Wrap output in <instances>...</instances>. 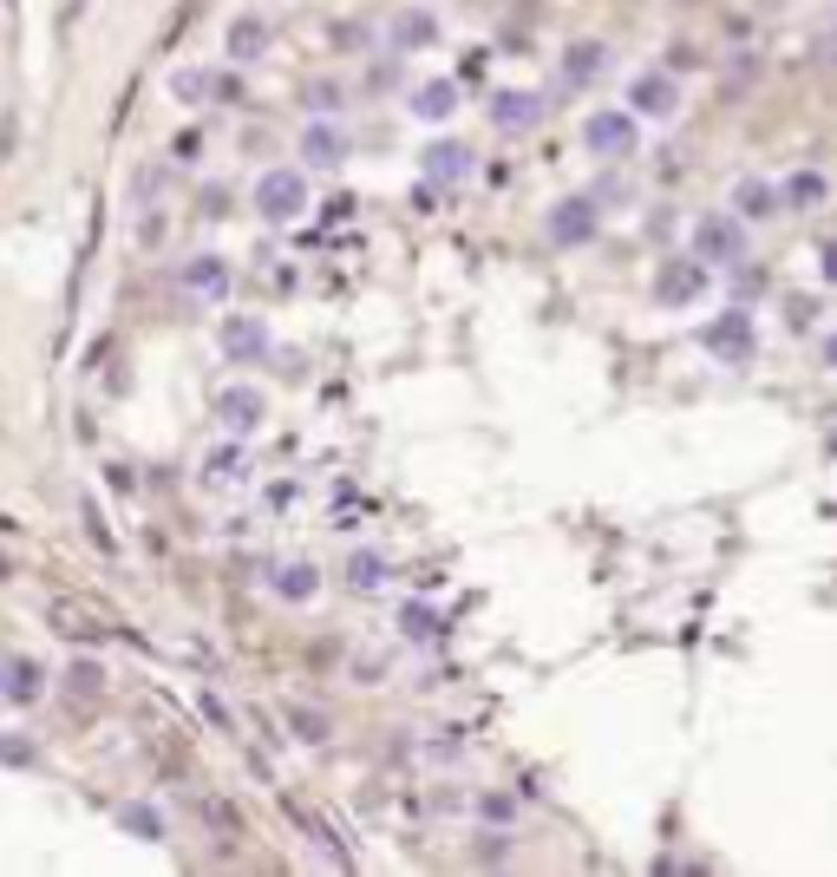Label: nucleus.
Masks as SVG:
<instances>
[{
  "instance_id": "14",
  "label": "nucleus",
  "mask_w": 837,
  "mask_h": 877,
  "mask_svg": "<svg viewBox=\"0 0 837 877\" xmlns=\"http://www.w3.org/2000/svg\"><path fill=\"white\" fill-rule=\"evenodd\" d=\"M634 99H641V105H648V112H668V105H674V99H668V85H661V79H641V85H634Z\"/></svg>"
},
{
  "instance_id": "13",
  "label": "nucleus",
  "mask_w": 837,
  "mask_h": 877,
  "mask_svg": "<svg viewBox=\"0 0 837 877\" xmlns=\"http://www.w3.org/2000/svg\"><path fill=\"white\" fill-rule=\"evenodd\" d=\"M262 40H269V33H262V20H242V27L229 33V47H236V60H242V53H256Z\"/></svg>"
},
{
  "instance_id": "3",
  "label": "nucleus",
  "mask_w": 837,
  "mask_h": 877,
  "mask_svg": "<svg viewBox=\"0 0 837 877\" xmlns=\"http://www.w3.org/2000/svg\"><path fill=\"white\" fill-rule=\"evenodd\" d=\"M537 112H544V99H537V92H497V125H504V132L537 125Z\"/></svg>"
},
{
  "instance_id": "15",
  "label": "nucleus",
  "mask_w": 837,
  "mask_h": 877,
  "mask_svg": "<svg viewBox=\"0 0 837 877\" xmlns=\"http://www.w3.org/2000/svg\"><path fill=\"white\" fill-rule=\"evenodd\" d=\"M348 577H353L360 589H373L380 577H386V564H380V557H353V570H348Z\"/></svg>"
},
{
  "instance_id": "11",
  "label": "nucleus",
  "mask_w": 837,
  "mask_h": 877,
  "mask_svg": "<svg viewBox=\"0 0 837 877\" xmlns=\"http://www.w3.org/2000/svg\"><path fill=\"white\" fill-rule=\"evenodd\" d=\"M413 105H418V118H445V105H452V85H425Z\"/></svg>"
},
{
  "instance_id": "10",
  "label": "nucleus",
  "mask_w": 837,
  "mask_h": 877,
  "mask_svg": "<svg viewBox=\"0 0 837 877\" xmlns=\"http://www.w3.org/2000/svg\"><path fill=\"white\" fill-rule=\"evenodd\" d=\"M700 249H706V256H726V249H733V243H740V236H733V229H726V223L720 217H706L700 223V236H694Z\"/></svg>"
},
{
  "instance_id": "2",
  "label": "nucleus",
  "mask_w": 837,
  "mask_h": 877,
  "mask_svg": "<svg viewBox=\"0 0 837 877\" xmlns=\"http://www.w3.org/2000/svg\"><path fill=\"white\" fill-rule=\"evenodd\" d=\"M582 138H589L596 151H628L634 145V125H628V112H596Z\"/></svg>"
},
{
  "instance_id": "17",
  "label": "nucleus",
  "mask_w": 837,
  "mask_h": 877,
  "mask_svg": "<svg viewBox=\"0 0 837 877\" xmlns=\"http://www.w3.org/2000/svg\"><path fill=\"white\" fill-rule=\"evenodd\" d=\"M308 589H314V570H301V564L281 570V596H308Z\"/></svg>"
},
{
  "instance_id": "9",
  "label": "nucleus",
  "mask_w": 837,
  "mask_h": 877,
  "mask_svg": "<svg viewBox=\"0 0 837 877\" xmlns=\"http://www.w3.org/2000/svg\"><path fill=\"white\" fill-rule=\"evenodd\" d=\"M733 197H740V210H746V217H766V210H772V190L760 184V177H740V190H733Z\"/></svg>"
},
{
  "instance_id": "8",
  "label": "nucleus",
  "mask_w": 837,
  "mask_h": 877,
  "mask_svg": "<svg viewBox=\"0 0 837 877\" xmlns=\"http://www.w3.org/2000/svg\"><path fill=\"white\" fill-rule=\"evenodd\" d=\"M7 694H13V701H33V694H40V668H33V661H13V668H7Z\"/></svg>"
},
{
  "instance_id": "16",
  "label": "nucleus",
  "mask_w": 837,
  "mask_h": 877,
  "mask_svg": "<svg viewBox=\"0 0 837 877\" xmlns=\"http://www.w3.org/2000/svg\"><path fill=\"white\" fill-rule=\"evenodd\" d=\"M223 413H229V420H256V413H262V400H256V393H229V400H223Z\"/></svg>"
},
{
  "instance_id": "18",
  "label": "nucleus",
  "mask_w": 837,
  "mask_h": 877,
  "mask_svg": "<svg viewBox=\"0 0 837 877\" xmlns=\"http://www.w3.org/2000/svg\"><path fill=\"white\" fill-rule=\"evenodd\" d=\"M308 157H341V138L334 132H308Z\"/></svg>"
},
{
  "instance_id": "1",
  "label": "nucleus",
  "mask_w": 837,
  "mask_h": 877,
  "mask_svg": "<svg viewBox=\"0 0 837 877\" xmlns=\"http://www.w3.org/2000/svg\"><path fill=\"white\" fill-rule=\"evenodd\" d=\"M256 204H262V217H294L301 210V177L294 171H276V177H262V190H256Z\"/></svg>"
},
{
  "instance_id": "7",
  "label": "nucleus",
  "mask_w": 837,
  "mask_h": 877,
  "mask_svg": "<svg viewBox=\"0 0 837 877\" xmlns=\"http://www.w3.org/2000/svg\"><path fill=\"white\" fill-rule=\"evenodd\" d=\"M562 73H569V85H576V79H596V73H602V47H596V40H589V47H569Z\"/></svg>"
},
{
  "instance_id": "5",
  "label": "nucleus",
  "mask_w": 837,
  "mask_h": 877,
  "mask_svg": "<svg viewBox=\"0 0 837 877\" xmlns=\"http://www.w3.org/2000/svg\"><path fill=\"white\" fill-rule=\"evenodd\" d=\"M733 328H713V348L720 354H753V328H746V314H726Z\"/></svg>"
},
{
  "instance_id": "4",
  "label": "nucleus",
  "mask_w": 837,
  "mask_h": 877,
  "mask_svg": "<svg viewBox=\"0 0 837 877\" xmlns=\"http://www.w3.org/2000/svg\"><path fill=\"white\" fill-rule=\"evenodd\" d=\"M596 236V210L589 204H562L557 210V243H589Z\"/></svg>"
},
{
  "instance_id": "19",
  "label": "nucleus",
  "mask_w": 837,
  "mask_h": 877,
  "mask_svg": "<svg viewBox=\"0 0 837 877\" xmlns=\"http://www.w3.org/2000/svg\"><path fill=\"white\" fill-rule=\"evenodd\" d=\"M229 348H236V354H262V334H256V328H229Z\"/></svg>"
},
{
  "instance_id": "6",
  "label": "nucleus",
  "mask_w": 837,
  "mask_h": 877,
  "mask_svg": "<svg viewBox=\"0 0 837 877\" xmlns=\"http://www.w3.org/2000/svg\"><path fill=\"white\" fill-rule=\"evenodd\" d=\"M674 269H681V276H661V295H668V301H694L706 276H700L694 262H674Z\"/></svg>"
},
{
  "instance_id": "20",
  "label": "nucleus",
  "mask_w": 837,
  "mask_h": 877,
  "mask_svg": "<svg viewBox=\"0 0 837 877\" xmlns=\"http://www.w3.org/2000/svg\"><path fill=\"white\" fill-rule=\"evenodd\" d=\"M190 282H197V289H223V262H197Z\"/></svg>"
},
{
  "instance_id": "12",
  "label": "nucleus",
  "mask_w": 837,
  "mask_h": 877,
  "mask_svg": "<svg viewBox=\"0 0 837 877\" xmlns=\"http://www.w3.org/2000/svg\"><path fill=\"white\" fill-rule=\"evenodd\" d=\"M425 164H432V177H458V171H465V151H458V145H438Z\"/></svg>"
},
{
  "instance_id": "21",
  "label": "nucleus",
  "mask_w": 837,
  "mask_h": 877,
  "mask_svg": "<svg viewBox=\"0 0 837 877\" xmlns=\"http://www.w3.org/2000/svg\"><path fill=\"white\" fill-rule=\"evenodd\" d=\"M825 354H831V361H837V341H831V348H825Z\"/></svg>"
}]
</instances>
